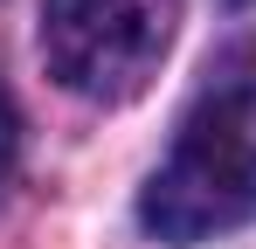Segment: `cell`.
Here are the masks:
<instances>
[{
    "instance_id": "cell-2",
    "label": "cell",
    "mask_w": 256,
    "mask_h": 249,
    "mask_svg": "<svg viewBox=\"0 0 256 249\" xmlns=\"http://www.w3.org/2000/svg\"><path fill=\"white\" fill-rule=\"evenodd\" d=\"M180 0H42L48 76L90 104L138 97L173 42Z\"/></svg>"
},
{
    "instance_id": "cell-3",
    "label": "cell",
    "mask_w": 256,
    "mask_h": 249,
    "mask_svg": "<svg viewBox=\"0 0 256 249\" xmlns=\"http://www.w3.org/2000/svg\"><path fill=\"white\" fill-rule=\"evenodd\" d=\"M14 160H21V118H14V104H7V90H0V194H7V180H14Z\"/></svg>"
},
{
    "instance_id": "cell-1",
    "label": "cell",
    "mask_w": 256,
    "mask_h": 249,
    "mask_svg": "<svg viewBox=\"0 0 256 249\" xmlns=\"http://www.w3.org/2000/svg\"><path fill=\"white\" fill-rule=\"evenodd\" d=\"M138 222L180 249L256 222V70H228L194 97L138 194Z\"/></svg>"
}]
</instances>
